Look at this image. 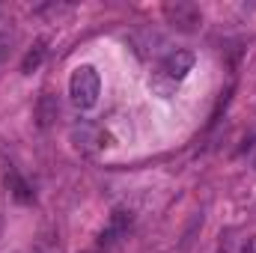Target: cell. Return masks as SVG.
<instances>
[{
    "label": "cell",
    "mask_w": 256,
    "mask_h": 253,
    "mask_svg": "<svg viewBox=\"0 0 256 253\" xmlns=\"http://www.w3.org/2000/svg\"><path fill=\"white\" fill-rule=\"evenodd\" d=\"M102 96V78L92 66H78L68 78V98L78 110H92Z\"/></svg>",
    "instance_id": "cell-1"
},
{
    "label": "cell",
    "mask_w": 256,
    "mask_h": 253,
    "mask_svg": "<svg viewBox=\"0 0 256 253\" xmlns=\"http://www.w3.org/2000/svg\"><path fill=\"white\" fill-rule=\"evenodd\" d=\"M220 253H236V248H232V242H230V238L220 244Z\"/></svg>",
    "instance_id": "cell-10"
},
{
    "label": "cell",
    "mask_w": 256,
    "mask_h": 253,
    "mask_svg": "<svg viewBox=\"0 0 256 253\" xmlns=\"http://www.w3.org/2000/svg\"><path fill=\"white\" fill-rule=\"evenodd\" d=\"M242 253H256V236H250V238L242 244Z\"/></svg>",
    "instance_id": "cell-9"
},
{
    "label": "cell",
    "mask_w": 256,
    "mask_h": 253,
    "mask_svg": "<svg viewBox=\"0 0 256 253\" xmlns=\"http://www.w3.org/2000/svg\"><path fill=\"white\" fill-rule=\"evenodd\" d=\"M194 63H196L194 51H188V48H173L170 54H164V60H161V68H158V72H161L167 80L179 84V80L188 78V72L194 68Z\"/></svg>",
    "instance_id": "cell-3"
},
{
    "label": "cell",
    "mask_w": 256,
    "mask_h": 253,
    "mask_svg": "<svg viewBox=\"0 0 256 253\" xmlns=\"http://www.w3.org/2000/svg\"><path fill=\"white\" fill-rule=\"evenodd\" d=\"M164 18H167V24H173V27L182 30V33H196L200 24H202V12H200V6L191 3V0L167 3V6H164Z\"/></svg>",
    "instance_id": "cell-2"
},
{
    "label": "cell",
    "mask_w": 256,
    "mask_h": 253,
    "mask_svg": "<svg viewBox=\"0 0 256 253\" xmlns=\"http://www.w3.org/2000/svg\"><path fill=\"white\" fill-rule=\"evenodd\" d=\"M6 188L12 190V196H15L18 202H33V188H30V185L15 173V170H9V173H6Z\"/></svg>",
    "instance_id": "cell-7"
},
{
    "label": "cell",
    "mask_w": 256,
    "mask_h": 253,
    "mask_svg": "<svg viewBox=\"0 0 256 253\" xmlns=\"http://www.w3.org/2000/svg\"><path fill=\"white\" fill-rule=\"evenodd\" d=\"M108 134L102 131L98 126H90V122H80V126L72 128V143H74V149H80V152H98V149H104L108 146Z\"/></svg>",
    "instance_id": "cell-4"
},
{
    "label": "cell",
    "mask_w": 256,
    "mask_h": 253,
    "mask_svg": "<svg viewBox=\"0 0 256 253\" xmlns=\"http://www.w3.org/2000/svg\"><path fill=\"white\" fill-rule=\"evenodd\" d=\"M57 114H60V102H57L54 96H42L39 104H36V120H39V126L48 128L57 120Z\"/></svg>",
    "instance_id": "cell-6"
},
{
    "label": "cell",
    "mask_w": 256,
    "mask_h": 253,
    "mask_svg": "<svg viewBox=\"0 0 256 253\" xmlns=\"http://www.w3.org/2000/svg\"><path fill=\"white\" fill-rule=\"evenodd\" d=\"M42 57H45V45L39 42L33 51H27V57H24V63H21V72H33V68H39V63H42Z\"/></svg>",
    "instance_id": "cell-8"
},
{
    "label": "cell",
    "mask_w": 256,
    "mask_h": 253,
    "mask_svg": "<svg viewBox=\"0 0 256 253\" xmlns=\"http://www.w3.org/2000/svg\"><path fill=\"white\" fill-rule=\"evenodd\" d=\"M128 226H131V212L116 208V212L110 214L108 226H104V230H102V236H98V248H114V244H116V242L128 232Z\"/></svg>",
    "instance_id": "cell-5"
}]
</instances>
